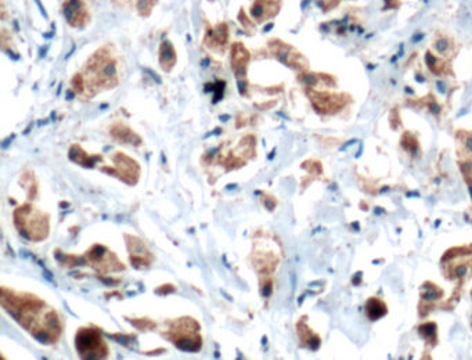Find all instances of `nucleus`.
<instances>
[{
  "instance_id": "obj_4",
  "label": "nucleus",
  "mask_w": 472,
  "mask_h": 360,
  "mask_svg": "<svg viewBox=\"0 0 472 360\" xmlns=\"http://www.w3.org/2000/svg\"><path fill=\"white\" fill-rule=\"evenodd\" d=\"M465 143H467V147L472 151V136H469L467 140H465Z\"/></svg>"
},
{
  "instance_id": "obj_1",
  "label": "nucleus",
  "mask_w": 472,
  "mask_h": 360,
  "mask_svg": "<svg viewBox=\"0 0 472 360\" xmlns=\"http://www.w3.org/2000/svg\"><path fill=\"white\" fill-rule=\"evenodd\" d=\"M367 307L368 316L371 317V319H378V317H381L382 315H385V306H384V303L377 301V299H370Z\"/></svg>"
},
{
  "instance_id": "obj_2",
  "label": "nucleus",
  "mask_w": 472,
  "mask_h": 360,
  "mask_svg": "<svg viewBox=\"0 0 472 360\" xmlns=\"http://www.w3.org/2000/svg\"><path fill=\"white\" fill-rule=\"evenodd\" d=\"M421 332L425 334L427 338H431V337H435V326L434 324H424V326L420 328Z\"/></svg>"
},
{
  "instance_id": "obj_3",
  "label": "nucleus",
  "mask_w": 472,
  "mask_h": 360,
  "mask_svg": "<svg viewBox=\"0 0 472 360\" xmlns=\"http://www.w3.org/2000/svg\"><path fill=\"white\" fill-rule=\"evenodd\" d=\"M465 273H467V266H464V265L458 266L457 269H456V276H457V277H463Z\"/></svg>"
}]
</instances>
